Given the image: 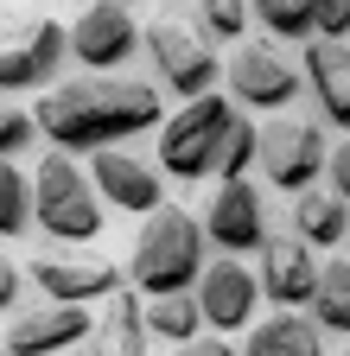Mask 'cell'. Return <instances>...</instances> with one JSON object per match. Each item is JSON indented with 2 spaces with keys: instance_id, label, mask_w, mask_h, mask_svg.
<instances>
[{
  "instance_id": "7a4b0ae2",
  "label": "cell",
  "mask_w": 350,
  "mask_h": 356,
  "mask_svg": "<svg viewBox=\"0 0 350 356\" xmlns=\"http://www.w3.org/2000/svg\"><path fill=\"white\" fill-rule=\"evenodd\" d=\"M204 248H210L204 222H198L191 210H179V204H166V210H153L141 229H134L127 280H134L141 299H179V293H198L204 267H210Z\"/></svg>"
},
{
  "instance_id": "7402d4cb",
  "label": "cell",
  "mask_w": 350,
  "mask_h": 356,
  "mask_svg": "<svg viewBox=\"0 0 350 356\" xmlns=\"http://www.w3.org/2000/svg\"><path fill=\"white\" fill-rule=\"evenodd\" d=\"M248 172H261V127L248 115H236L230 140H223V159H216V185H242Z\"/></svg>"
},
{
  "instance_id": "6da1fadb",
  "label": "cell",
  "mask_w": 350,
  "mask_h": 356,
  "mask_svg": "<svg viewBox=\"0 0 350 356\" xmlns=\"http://www.w3.org/2000/svg\"><path fill=\"white\" fill-rule=\"evenodd\" d=\"M166 96L147 83V76H77V83H58L32 102V121L38 134L58 147V153H115V140H134L147 127H166Z\"/></svg>"
},
{
  "instance_id": "5bb4252c",
  "label": "cell",
  "mask_w": 350,
  "mask_h": 356,
  "mask_svg": "<svg viewBox=\"0 0 350 356\" xmlns=\"http://www.w3.org/2000/svg\"><path fill=\"white\" fill-rule=\"evenodd\" d=\"M319 248H305L293 229L287 236H274L268 248H261V267H255V280H261V293H268L280 312H299V305H312L319 299Z\"/></svg>"
},
{
  "instance_id": "4fadbf2b",
  "label": "cell",
  "mask_w": 350,
  "mask_h": 356,
  "mask_svg": "<svg viewBox=\"0 0 350 356\" xmlns=\"http://www.w3.org/2000/svg\"><path fill=\"white\" fill-rule=\"evenodd\" d=\"M255 299H261V280L248 274L242 261H230V254H216V261L204 267V280H198V312H204L210 337H223V331H255V325H261V318H255Z\"/></svg>"
},
{
  "instance_id": "1f68e13d",
  "label": "cell",
  "mask_w": 350,
  "mask_h": 356,
  "mask_svg": "<svg viewBox=\"0 0 350 356\" xmlns=\"http://www.w3.org/2000/svg\"><path fill=\"white\" fill-rule=\"evenodd\" d=\"M70 356H83V350H70Z\"/></svg>"
},
{
  "instance_id": "8992f818",
  "label": "cell",
  "mask_w": 350,
  "mask_h": 356,
  "mask_svg": "<svg viewBox=\"0 0 350 356\" xmlns=\"http://www.w3.org/2000/svg\"><path fill=\"white\" fill-rule=\"evenodd\" d=\"M141 51L153 58V76L185 102H204L216 96V44L191 26V19H147V44Z\"/></svg>"
},
{
  "instance_id": "3957f363",
  "label": "cell",
  "mask_w": 350,
  "mask_h": 356,
  "mask_svg": "<svg viewBox=\"0 0 350 356\" xmlns=\"http://www.w3.org/2000/svg\"><path fill=\"white\" fill-rule=\"evenodd\" d=\"M102 191H96V178L83 172L70 153H45L32 172V216H38V229H45L51 242H96L102 236Z\"/></svg>"
},
{
  "instance_id": "ffe728a7",
  "label": "cell",
  "mask_w": 350,
  "mask_h": 356,
  "mask_svg": "<svg viewBox=\"0 0 350 356\" xmlns=\"http://www.w3.org/2000/svg\"><path fill=\"white\" fill-rule=\"evenodd\" d=\"M147 337H166L172 350H185L204 337V312H198V293H179V299H147Z\"/></svg>"
},
{
  "instance_id": "cb8c5ba5",
  "label": "cell",
  "mask_w": 350,
  "mask_h": 356,
  "mask_svg": "<svg viewBox=\"0 0 350 356\" xmlns=\"http://www.w3.org/2000/svg\"><path fill=\"white\" fill-rule=\"evenodd\" d=\"M26 222H38L32 216V178L19 165H0V242L26 236Z\"/></svg>"
},
{
  "instance_id": "44dd1931",
  "label": "cell",
  "mask_w": 350,
  "mask_h": 356,
  "mask_svg": "<svg viewBox=\"0 0 350 356\" xmlns=\"http://www.w3.org/2000/svg\"><path fill=\"white\" fill-rule=\"evenodd\" d=\"M312 318H319V331L350 337V261H325L319 299H312Z\"/></svg>"
},
{
  "instance_id": "ac0fdd59",
  "label": "cell",
  "mask_w": 350,
  "mask_h": 356,
  "mask_svg": "<svg viewBox=\"0 0 350 356\" xmlns=\"http://www.w3.org/2000/svg\"><path fill=\"white\" fill-rule=\"evenodd\" d=\"M242 356H325L319 318H305V312H274V318H261L248 331Z\"/></svg>"
},
{
  "instance_id": "4dcf8cb0",
  "label": "cell",
  "mask_w": 350,
  "mask_h": 356,
  "mask_svg": "<svg viewBox=\"0 0 350 356\" xmlns=\"http://www.w3.org/2000/svg\"><path fill=\"white\" fill-rule=\"evenodd\" d=\"M337 356H350V350H337Z\"/></svg>"
},
{
  "instance_id": "ba28073f",
  "label": "cell",
  "mask_w": 350,
  "mask_h": 356,
  "mask_svg": "<svg viewBox=\"0 0 350 356\" xmlns=\"http://www.w3.org/2000/svg\"><path fill=\"white\" fill-rule=\"evenodd\" d=\"M141 44H147V26L127 7H115V0H96V7H77L70 13V58L90 76H115Z\"/></svg>"
},
{
  "instance_id": "83f0119b",
  "label": "cell",
  "mask_w": 350,
  "mask_h": 356,
  "mask_svg": "<svg viewBox=\"0 0 350 356\" xmlns=\"http://www.w3.org/2000/svg\"><path fill=\"white\" fill-rule=\"evenodd\" d=\"M331 191L350 204V140H344V147H331Z\"/></svg>"
},
{
  "instance_id": "484cf974",
  "label": "cell",
  "mask_w": 350,
  "mask_h": 356,
  "mask_svg": "<svg viewBox=\"0 0 350 356\" xmlns=\"http://www.w3.org/2000/svg\"><path fill=\"white\" fill-rule=\"evenodd\" d=\"M32 140H38L32 108H19V102H7V96H0V165H13Z\"/></svg>"
},
{
  "instance_id": "30bf717a",
  "label": "cell",
  "mask_w": 350,
  "mask_h": 356,
  "mask_svg": "<svg viewBox=\"0 0 350 356\" xmlns=\"http://www.w3.org/2000/svg\"><path fill=\"white\" fill-rule=\"evenodd\" d=\"M198 222H204V236L223 248L230 261L248 254V248L261 254V248L274 242V229H268V191H261L255 178H242V185H216Z\"/></svg>"
},
{
  "instance_id": "277c9868",
  "label": "cell",
  "mask_w": 350,
  "mask_h": 356,
  "mask_svg": "<svg viewBox=\"0 0 350 356\" xmlns=\"http://www.w3.org/2000/svg\"><path fill=\"white\" fill-rule=\"evenodd\" d=\"M230 127H236L230 96L185 102L179 115H166L159 140H153V165H159L166 178H179V185H198V178H210V172H216V159H223Z\"/></svg>"
},
{
  "instance_id": "e0dca14e",
  "label": "cell",
  "mask_w": 350,
  "mask_h": 356,
  "mask_svg": "<svg viewBox=\"0 0 350 356\" xmlns=\"http://www.w3.org/2000/svg\"><path fill=\"white\" fill-rule=\"evenodd\" d=\"M96 356H147V299L141 293H115L96 318Z\"/></svg>"
},
{
  "instance_id": "d6986e66",
  "label": "cell",
  "mask_w": 350,
  "mask_h": 356,
  "mask_svg": "<svg viewBox=\"0 0 350 356\" xmlns=\"http://www.w3.org/2000/svg\"><path fill=\"white\" fill-rule=\"evenodd\" d=\"M293 236L305 248H337L350 236V204L337 191H299L293 197Z\"/></svg>"
},
{
  "instance_id": "2e32d148",
  "label": "cell",
  "mask_w": 350,
  "mask_h": 356,
  "mask_svg": "<svg viewBox=\"0 0 350 356\" xmlns=\"http://www.w3.org/2000/svg\"><path fill=\"white\" fill-rule=\"evenodd\" d=\"M305 83H312L319 121H331V127L350 134V44L312 38V44H305Z\"/></svg>"
},
{
  "instance_id": "603a6c76",
  "label": "cell",
  "mask_w": 350,
  "mask_h": 356,
  "mask_svg": "<svg viewBox=\"0 0 350 356\" xmlns=\"http://www.w3.org/2000/svg\"><path fill=\"white\" fill-rule=\"evenodd\" d=\"M255 26L268 38H293V44H312L319 38V7H293V0H268L255 7Z\"/></svg>"
},
{
  "instance_id": "4316f807",
  "label": "cell",
  "mask_w": 350,
  "mask_h": 356,
  "mask_svg": "<svg viewBox=\"0 0 350 356\" xmlns=\"http://www.w3.org/2000/svg\"><path fill=\"white\" fill-rule=\"evenodd\" d=\"M319 38L325 44H344L350 38V0H325V7H319Z\"/></svg>"
},
{
  "instance_id": "52a82bcc",
  "label": "cell",
  "mask_w": 350,
  "mask_h": 356,
  "mask_svg": "<svg viewBox=\"0 0 350 356\" xmlns=\"http://www.w3.org/2000/svg\"><path fill=\"white\" fill-rule=\"evenodd\" d=\"M319 172H331V140L319 121H268L261 127V178L274 191H319Z\"/></svg>"
},
{
  "instance_id": "d4e9b609",
  "label": "cell",
  "mask_w": 350,
  "mask_h": 356,
  "mask_svg": "<svg viewBox=\"0 0 350 356\" xmlns=\"http://www.w3.org/2000/svg\"><path fill=\"white\" fill-rule=\"evenodd\" d=\"M255 13L248 7H236V0H204V7L191 13V26L216 44V38H223V44H242V26H248Z\"/></svg>"
},
{
  "instance_id": "7c38bea8",
  "label": "cell",
  "mask_w": 350,
  "mask_h": 356,
  "mask_svg": "<svg viewBox=\"0 0 350 356\" xmlns=\"http://www.w3.org/2000/svg\"><path fill=\"white\" fill-rule=\"evenodd\" d=\"M223 83H230V96L242 108H287L299 96V70L274 51L268 38H242L230 64H223Z\"/></svg>"
},
{
  "instance_id": "f546056e",
  "label": "cell",
  "mask_w": 350,
  "mask_h": 356,
  "mask_svg": "<svg viewBox=\"0 0 350 356\" xmlns=\"http://www.w3.org/2000/svg\"><path fill=\"white\" fill-rule=\"evenodd\" d=\"M13 299H19V267H13V254H0V312Z\"/></svg>"
},
{
  "instance_id": "f1b7e54d",
  "label": "cell",
  "mask_w": 350,
  "mask_h": 356,
  "mask_svg": "<svg viewBox=\"0 0 350 356\" xmlns=\"http://www.w3.org/2000/svg\"><path fill=\"white\" fill-rule=\"evenodd\" d=\"M172 356H242V350H236V343H223V337H198V343L172 350Z\"/></svg>"
},
{
  "instance_id": "5b68a950",
  "label": "cell",
  "mask_w": 350,
  "mask_h": 356,
  "mask_svg": "<svg viewBox=\"0 0 350 356\" xmlns=\"http://www.w3.org/2000/svg\"><path fill=\"white\" fill-rule=\"evenodd\" d=\"M64 51H70V26H58L51 13H7L0 19V96L58 89Z\"/></svg>"
},
{
  "instance_id": "9a60e30c",
  "label": "cell",
  "mask_w": 350,
  "mask_h": 356,
  "mask_svg": "<svg viewBox=\"0 0 350 356\" xmlns=\"http://www.w3.org/2000/svg\"><path fill=\"white\" fill-rule=\"evenodd\" d=\"M90 178H96V191H102V204H115V210H127V216H153V210H166V191H159V165H147V159H134L127 147H115V153H96L90 159Z\"/></svg>"
},
{
  "instance_id": "9c48e42d",
  "label": "cell",
  "mask_w": 350,
  "mask_h": 356,
  "mask_svg": "<svg viewBox=\"0 0 350 356\" xmlns=\"http://www.w3.org/2000/svg\"><path fill=\"white\" fill-rule=\"evenodd\" d=\"M83 337H96L90 305H58V299H38V305H19L13 318H7L0 356H70Z\"/></svg>"
},
{
  "instance_id": "8fae6325",
  "label": "cell",
  "mask_w": 350,
  "mask_h": 356,
  "mask_svg": "<svg viewBox=\"0 0 350 356\" xmlns=\"http://www.w3.org/2000/svg\"><path fill=\"white\" fill-rule=\"evenodd\" d=\"M26 274L38 280V293L58 299V305H90V299H115L121 286V267L109 254H77V248H38Z\"/></svg>"
}]
</instances>
